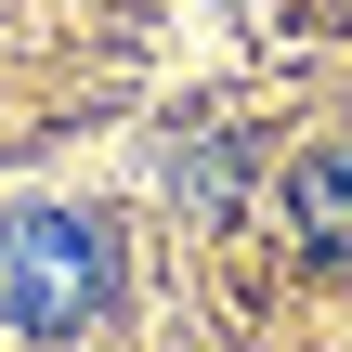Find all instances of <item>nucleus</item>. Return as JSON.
I'll return each instance as SVG.
<instances>
[{"label":"nucleus","mask_w":352,"mask_h":352,"mask_svg":"<svg viewBox=\"0 0 352 352\" xmlns=\"http://www.w3.org/2000/svg\"><path fill=\"white\" fill-rule=\"evenodd\" d=\"M118 314V235L91 209H13L0 222V340H78Z\"/></svg>","instance_id":"obj_1"},{"label":"nucleus","mask_w":352,"mask_h":352,"mask_svg":"<svg viewBox=\"0 0 352 352\" xmlns=\"http://www.w3.org/2000/svg\"><path fill=\"white\" fill-rule=\"evenodd\" d=\"M287 222H300L314 248H352V144H314V157L287 170Z\"/></svg>","instance_id":"obj_2"}]
</instances>
